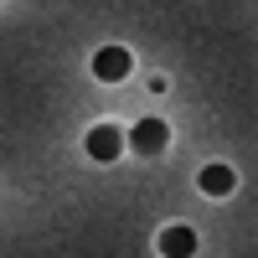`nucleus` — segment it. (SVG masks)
Returning a JSON list of instances; mask_svg holds the SVG:
<instances>
[{"mask_svg":"<svg viewBox=\"0 0 258 258\" xmlns=\"http://www.w3.org/2000/svg\"><path fill=\"white\" fill-rule=\"evenodd\" d=\"M165 140H170L165 119H140L135 129H129V145H135L140 155H160V150H165Z\"/></svg>","mask_w":258,"mask_h":258,"instance_id":"1","label":"nucleus"},{"mask_svg":"<svg viewBox=\"0 0 258 258\" xmlns=\"http://www.w3.org/2000/svg\"><path fill=\"white\" fill-rule=\"evenodd\" d=\"M119 150H124V129H114V124H98V129H88V155L93 160H119Z\"/></svg>","mask_w":258,"mask_h":258,"instance_id":"2","label":"nucleus"},{"mask_svg":"<svg viewBox=\"0 0 258 258\" xmlns=\"http://www.w3.org/2000/svg\"><path fill=\"white\" fill-rule=\"evenodd\" d=\"M129 68H135V57H129L124 47H103V52L93 57V73H98L103 83H119V78H129Z\"/></svg>","mask_w":258,"mask_h":258,"instance_id":"3","label":"nucleus"},{"mask_svg":"<svg viewBox=\"0 0 258 258\" xmlns=\"http://www.w3.org/2000/svg\"><path fill=\"white\" fill-rule=\"evenodd\" d=\"M160 253L165 258H191V253H197V232H191V227H165L160 232Z\"/></svg>","mask_w":258,"mask_h":258,"instance_id":"4","label":"nucleus"},{"mask_svg":"<svg viewBox=\"0 0 258 258\" xmlns=\"http://www.w3.org/2000/svg\"><path fill=\"white\" fill-rule=\"evenodd\" d=\"M232 186H238V176H232L227 165H207L202 170V191H207V197H227Z\"/></svg>","mask_w":258,"mask_h":258,"instance_id":"5","label":"nucleus"}]
</instances>
